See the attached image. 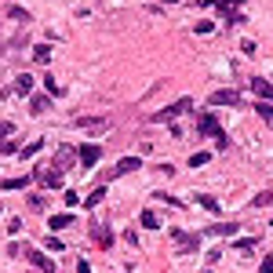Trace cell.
<instances>
[{
    "label": "cell",
    "mask_w": 273,
    "mask_h": 273,
    "mask_svg": "<svg viewBox=\"0 0 273 273\" xmlns=\"http://www.w3.org/2000/svg\"><path fill=\"white\" fill-rule=\"evenodd\" d=\"M189 106H193V99H179V102H171V106L157 109V113L149 116V121H153V124H168V121H175V116H182V113H186Z\"/></svg>",
    "instance_id": "cell-1"
},
{
    "label": "cell",
    "mask_w": 273,
    "mask_h": 273,
    "mask_svg": "<svg viewBox=\"0 0 273 273\" xmlns=\"http://www.w3.org/2000/svg\"><path fill=\"white\" fill-rule=\"evenodd\" d=\"M197 128H201V135H208V139H219V149H226V135H222V128H219V121L211 113H204L201 121H197Z\"/></svg>",
    "instance_id": "cell-2"
},
{
    "label": "cell",
    "mask_w": 273,
    "mask_h": 273,
    "mask_svg": "<svg viewBox=\"0 0 273 273\" xmlns=\"http://www.w3.org/2000/svg\"><path fill=\"white\" fill-rule=\"evenodd\" d=\"M33 84H36L33 76H29V73H22V76H15V84H11L4 95H8V99H11V95H26V99H29V95H33Z\"/></svg>",
    "instance_id": "cell-3"
},
{
    "label": "cell",
    "mask_w": 273,
    "mask_h": 273,
    "mask_svg": "<svg viewBox=\"0 0 273 273\" xmlns=\"http://www.w3.org/2000/svg\"><path fill=\"white\" fill-rule=\"evenodd\" d=\"M36 179H41V186H48V189H59L62 186V171H55L51 164L48 168H36Z\"/></svg>",
    "instance_id": "cell-4"
},
{
    "label": "cell",
    "mask_w": 273,
    "mask_h": 273,
    "mask_svg": "<svg viewBox=\"0 0 273 273\" xmlns=\"http://www.w3.org/2000/svg\"><path fill=\"white\" fill-rule=\"evenodd\" d=\"M73 161H76V153H73L69 146H59V153H55L51 168H55V171H66V168H73Z\"/></svg>",
    "instance_id": "cell-5"
},
{
    "label": "cell",
    "mask_w": 273,
    "mask_h": 273,
    "mask_svg": "<svg viewBox=\"0 0 273 273\" xmlns=\"http://www.w3.org/2000/svg\"><path fill=\"white\" fill-rule=\"evenodd\" d=\"M29 262L41 269V273H55V259H51L48 251H29Z\"/></svg>",
    "instance_id": "cell-6"
},
{
    "label": "cell",
    "mask_w": 273,
    "mask_h": 273,
    "mask_svg": "<svg viewBox=\"0 0 273 273\" xmlns=\"http://www.w3.org/2000/svg\"><path fill=\"white\" fill-rule=\"evenodd\" d=\"M237 102H241V91H229V88L211 95V106H237Z\"/></svg>",
    "instance_id": "cell-7"
},
{
    "label": "cell",
    "mask_w": 273,
    "mask_h": 273,
    "mask_svg": "<svg viewBox=\"0 0 273 273\" xmlns=\"http://www.w3.org/2000/svg\"><path fill=\"white\" fill-rule=\"evenodd\" d=\"M76 157H81V164H84V168H95V164H99V157H102V149H99V146H81V153H76Z\"/></svg>",
    "instance_id": "cell-8"
},
{
    "label": "cell",
    "mask_w": 273,
    "mask_h": 273,
    "mask_svg": "<svg viewBox=\"0 0 273 273\" xmlns=\"http://www.w3.org/2000/svg\"><path fill=\"white\" fill-rule=\"evenodd\" d=\"M139 168H142V161H139V157H124V161H116L113 175H131V171H139Z\"/></svg>",
    "instance_id": "cell-9"
},
{
    "label": "cell",
    "mask_w": 273,
    "mask_h": 273,
    "mask_svg": "<svg viewBox=\"0 0 273 273\" xmlns=\"http://www.w3.org/2000/svg\"><path fill=\"white\" fill-rule=\"evenodd\" d=\"M251 91L259 95V102H273V84H266L262 76H259V81H251Z\"/></svg>",
    "instance_id": "cell-10"
},
{
    "label": "cell",
    "mask_w": 273,
    "mask_h": 273,
    "mask_svg": "<svg viewBox=\"0 0 273 273\" xmlns=\"http://www.w3.org/2000/svg\"><path fill=\"white\" fill-rule=\"evenodd\" d=\"M91 237H95L99 248H109V244H113V233H109L106 226H91Z\"/></svg>",
    "instance_id": "cell-11"
},
{
    "label": "cell",
    "mask_w": 273,
    "mask_h": 273,
    "mask_svg": "<svg viewBox=\"0 0 273 273\" xmlns=\"http://www.w3.org/2000/svg\"><path fill=\"white\" fill-rule=\"evenodd\" d=\"M73 124H76V128H88V131H95V128H106V116H76Z\"/></svg>",
    "instance_id": "cell-12"
},
{
    "label": "cell",
    "mask_w": 273,
    "mask_h": 273,
    "mask_svg": "<svg viewBox=\"0 0 273 273\" xmlns=\"http://www.w3.org/2000/svg\"><path fill=\"white\" fill-rule=\"evenodd\" d=\"M51 99L48 95H29V113H48Z\"/></svg>",
    "instance_id": "cell-13"
},
{
    "label": "cell",
    "mask_w": 273,
    "mask_h": 273,
    "mask_svg": "<svg viewBox=\"0 0 273 273\" xmlns=\"http://www.w3.org/2000/svg\"><path fill=\"white\" fill-rule=\"evenodd\" d=\"M33 62L48 66V62H51V44H36V48H33Z\"/></svg>",
    "instance_id": "cell-14"
},
{
    "label": "cell",
    "mask_w": 273,
    "mask_h": 273,
    "mask_svg": "<svg viewBox=\"0 0 273 273\" xmlns=\"http://www.w3.org/2000/svg\"><path fill=\"white\" fill-rule=\"evenodd\" d=\"M48 226H51V233H59V229H66V226H73V215H69V211H66V215H55Z\"/></svg>",
    "instance_id": "cell-15"
},
{
    "label": "cell",
    "mask_w": 273,
    "mask_h": 273,
    "mask_svg": "<svg viewBox=\"0 0 273 273\" xmlns=\"http://www.w3.org/2000/svg\"><path fill=\"white\" fill-rule=\"evenodd\" d=\"M41 149H44V142H41V139H33L29 146H22V157L29 161V157H36V153H41Z\"/></svg>",
    "instance_id": "cell-16"
},
{
    "label": "cell",
    "mask_w": 273,
    "mask_h": 273,
    "mask_svg": "<svg viewBox=\"0 0 273 273\" xmlns=\"http://www.w3.org/2000/svg\"><path fill=\"white\" fill-rule=\"evenodd\" d=\"M255 109H259V116H262V121H266V124L273 128V106H269V102H259Z\"/></svg>",
    "instance_id": "cell-17"
},
{
    "label": "cell",
    "mask_w": 273,
    "mask_h": 273,
    "mask_svg": "<svg viewBox=\"0 0 273 273\" xmlns=\"http://www.w3.org/2000/svg\"><path fill=\"white\" fill-rule=\"evenodd\" d=\"M208 161H211V153H208V149H204V153H193V157H189V168H204Z\"/></svg>",
    "instance_id": "cell-18"
},
{
    "label": "cell",
    "mask_w": 273,
    "mask_h": 273,
    "mask_svg": "<svg viewBox=\"0 0 273 273\" xmlns=\"http://www.w3.org/2000/svg\"><path fill=\"white\" fill-rule=\"evenodd\" d=\"M102 197H106V189L99 186V189H91V193H88V197H84V201H88V208H95V204H99Z\"/></svg>",
    "instance_id": "cell-19"
},
{
    "label": "cell",
    "mask_w": 273,
    "mask_h": 273,
    "mask_svg": "<svg viewBox=\"0 0 273 273\" xmlns=\"http://www.w3.org/2000/svg\"><path fill=\"white\" fill-rule=\"evenodd\" d=\"M208 233H219V237H233V233H237V226H211Z\"/></svg>",
    "instance_id": "cell-20"
},
{
    "label": "cell",
    "mask_w": 273,
    "mask_h": 273,
    "mask_svg": "<svg viewBox=\"0 0 273 273\" xmlns=\"http://www.w3.org/2000/svg\"><path fill=\"white\" fill-rule=\"evenodd\" d=\"M175 244H179V248H197V241L186 237V233H175Z\"/></svg>",
    "instance_id": "cell-21"
},
{
    "label": "cell",
    "mask_w": 273,
    "mask_h": 273,
    "mask_svg": "<svg viewBox=\"0 0 273 273\" xmlns=\"http://www.w3.org/2000/svg\"><path fill=\"white\" fill-rule=\"evenodd\" d=\"M142 226H146V229H157V215H153V211H142Z\"/></svg>",
    "instance_id": "cell-22"
},
{
    "label": "cell",
    "mask_w": 273,
    "mask_h": 273,
    "mask_svg": "<svg viewBox=\"0 0 273 273\" xmlns=\"http://www.w3.org/2000/svg\"><path fill=\"white\" fill-rule=\"evenodd\" d=\"M26 182H29V179H22V175H18V179H8V182H4V189H22Z\"/></svg>",
    "instance_id": "cell-23"
},
{
    "label": "cell",
    "mask_w": 273,
    "mask_h": 273,
    "mask_svg": "<svg viewBox=\"0 0 273 273\" xmlns=\"http://www.w3.org/2000/svg\"><path fill=\"white\" fill-rule=\"evenodd\" d=\"M201 208H208V211H219V201H215V197H201Z\"/></svg>",
    "instance_id": "cell-24"
},
{
    "label": "cell",
    "mask_w": 273,
    "mask_h": 273,
    "mask_svg": "<svg viewBox=\"0 0 273 273\" xmlns=\"http://www.w3.org/2000/svg\"><path fill=\"white\" fill-rule=\"evenodd\" d=\"M237 248H241V251H251V248H255V237H241Z\"/></svg>",
    "instance_id": "cell-25"
},
{
    "label": "cell",
    "mask_w": 273,
    "mask_h": 273,
    "mask_svg": "<svg viewBox=\"0 0 273 273\" xmlns=\"http://www.w3.org/2000/svg\"><path fill=\"white\" fill-rule=\"evenodd\" d=\"M11 131H15V124H11V121H0V139H8Z\"/></svg>",
    "instance_id": "cell-26"
},
{
    "label": "cell",
    "mask_w": 273,
    "mask_h": 273,
    "mask_svg": "<svg viewBox=\"0 0 273 273\" xmlns=\"http://www.w3.org/2000/svg\"><path fill=\"white\" fill-rule=\"evenodd\" d=\"M8 15H11V18H18V22H26V18H29L22 8H8Z\"/></svg>",
    "instance_id": "cell-27"
},
{
    "label": "cell",
    "mask_w": 273,
    "mask_h": 273,
    "mask_svg": "<svg viewBox=\"0 0 273 273\" xmlns=\"http://www.w3.org/2000/svg\"><path fill=\"white\" fill-rule=\"evenodd\" d=\"M48 251H59V255H62V241H59V237H48Z\"/></svg>",
    "instance_id": "cell-28"
},
{
    "label": "cell",
    "mask_w": 273,
    "mask_h": 273,
    "mask_svg": "<svg viewBox=\"0 0 273 273\" xmlns=\"http://www.w3.org/2000/svg\"><path fill=\"white\" fill-rule=\"evenodd\" d=\"M29 208L33 211H44V197H29Z\"/></svg>",
    "instance_id": "cell-29"
},
{
    "label": "cell",
    "mask_w": 273,
    "mask_h": 273,
    "mask_svg": "<svg viewBox=\"0 0 273 273\" xmlns=\"http://www.w3.org/2000/svg\"><path fill=\"white\" fill-rule=\"evenodd\" d=\"M241 51L244 55H255V41H241Z\"/></svg>",
    "instance_id": "cell-30"
},
{
    "label": "cell",
    "mask_w": 273,
    "mask_h": 273,
    "mask_svg": "<svg viewBox=\"0 0 273 273\" xmlns=\"http://www.w3.org/2000/svg\"><path fill=\"white\" fill-rule=\"evenodd\" d=\"M76 273H91V266L88 262H76Z\"/></svg>",
    "instance_id": "cell-31"
},
{
    "label": "cell",
    "mask_w": 273,
    "mask_h": 273,
    "mask_svg": "<svg viewBox=\"0 0 273 273\" xmlns=\"http://www.w3.org/2000/svg\"><path fill=\"white\" fill-rule=\"evenodd\" d=\"M262 273H273V259H266V262H262Z\"/></svg>",
    "instance_id": "cell-32"
},
{
    "label": "cell",
    "mask_w": 273,
    "mask_h": 273,
    "mask_svg": "<svg viewBox=\"0 0 273 273\" xmlns=\"http://www.w3.org/2000/svg\"><path fill=\"white\" fill-rule=\"evenodd\" d=\"M269 222H273V219H269Z\"/></svg>",
    "instance_id": "cell-33"
}]
</instances>
